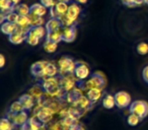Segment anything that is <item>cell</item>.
<instances>
[{"instance_id":"cell-26","label":"cell","mask_w":148,"mask_h":130,"mask_svg":"<svg viewBox=\"0 0 148 130\" xmlns=\"http://www.w3.org/2000/svg\"><path fill=\"white\" fill-rule=\"evenodd\" d=\"M44 50H45L47 53L51 54V53H54V52L57 51L58 49V44L57 43H54V42H51V41H48L46 40V42L44 43V46H43Z\"/></svg>"},{"instance_id":"cell-18","label":"cell","mask_w":148,"mask_h":130,"mask_svg":"<svg viewBox=\"0 0 148 130\" xmlns=\"http://www.w3.org/2000/svg\"><path fill=\"white\" fill-rule=\"evenodd\" d=\"M0 8H1V12L5 14L15 10V6L11 3L10 0H0Z\"/></svg>"},{"instance_id":"cell-32","label":"cell","mask_w":148,"mask_h":130,"mask_svg":"<svg viewBox=\"0 0 148 130\" xmlns=\"http://www.w3.org/2000/svg\"><path fill=\"white\" fill-rule=\"evenodd\" d=\"M136 50L140 55H146V54H148V44L145 42H141L137 45Z\"/></svg>"},{"instance_id":"cell-41","label":"cell","mask_w":148,"mask_h":130,"mask_svg":"<svg viewBox=\"0 0 148 130\" xmlns=\"http://www.w3.org/2000/svg\"><path fill=\"white\" fill-rule=\"evenodd\" d=\"M58 2H64V3H69L71 0H57Z\"/></svg>"},{"instance_id":"cell-10","label":"cell","mask_w":148,"mask_h":130,"mask_svg":"<svg viewBox=\"0 0 148 130\" xmlns=\"http://www.w3.org/2000/svg\"><path fill=\"white\" fill-rule=\"evenodd\" d=\"M77 35V28L76 25H71V27H66L62 31V37H63V41L66 43H71L75 40Z\"/></svg>"},{"instance_id":"cell-23","label":"cell","mask_w":148,"mask_h":130,"mask_svg":"<svg viewBox=\"0 0 148 130\" xmlns=\"http://www.w3.org/2000/svg\"><path fill=\"white\" fill-rule=\"evenodd\" d=\"M103 106L106 109H113L116 106L115 96L112 95H106L103 99Z\"/></svg>"},{"instance_id":"cell-2","label":"cell","mask_w":148,"mask_h":130,"mask_svg":"<svg viewBox=\"0 0 148 130\" xmlns=\"http://www.w3.org/2000/svg\"><path fill=\"white\" fill-rule=\"evenodd\" d=\"M80 12H81V8L78 6L77 3H72V4H70L67 13L60 19L62 23V25H64L65 28L74 25L75 21H77V19H78L79 15H80Z\"/></svg>"},{"instance_id":"cell-3","label":"cell","mask_w":148,"mask_h":130,"mask_svg":"<svg viewBox=\"0 0 148 130\" xmlns=\"http://www.w3.org/2000/svg\"><path fill=\"white\" fill-rule=\"evenodd\" d=\"M105 87H106V77L101 72L93 73L92 75L89 76V79H87L84 83V87L86 89H103Z\"/></svg>"},{"instance_id":"cell-35","label":"cell","mask_w":148,"mask_h":130,"mask_svg":"<svg viewBox=\"0 0 148 130\" xmlns=\"http://www.w3.org/2000/svg\"><path fill=\"white\" fill-rule=\"evenodd\" d=\"M89 100L88 98H85V97H82V96H80V97H78L76 99V101H75V104H76L77 106H79V107L81 108H85L87 105H88L89 103Z\"/></svg>"},{"instance_id":"cell-38","label":"cell","mask_w":148,"mask_h":130,"mask_svg":"<svg viewBox=\"0 0 148 130\" xmlns=\"http://www.w3.org/2000/svg\"><path fill=\"white\" fill-rule=\"evenodd\" d=\"M4 65H5V58H4V55L1 54V55H0V67L3 68Z\"/></svg>"},{"instance_id":"cell-40","label":"cell","mask_w":148,"mask_h":130,"mask_svg":"<svg viewBox=\"0 0 148 130\" xmlns=\"http://www.w3.org/2000/svg\"><path fill=\"white\" fill-rule=\"evenodd\" d=\"M76 3H80V4H85L87 2V0H75Z\"/></svg>"},{"instance_id":"cell-29","label":"cell","mask_w":148,"mask_h":130,"mask_svg":"<svg viewBox=\"0 0 148 130\" xmlns=\"http://www.w3.org/2000/svg\"><path fill=\"white\" fill-rule=\"evenodd\" d=\"M141 118L139 117V116L135 115V114H130L129 116H128L127 118V122L128 124H129L130 126H136L138 125V124L140 123V121H141Z\"/></svg>"},{"instance_id":"cell-34","label":"cell","mask_w":148,"mask_h":130,"mask_svg":"<svg viewBox=\"0 0 148 130\" xmlns=\"http://www.w3.org/2000/svg\"><path fill=\"white\" fill-rule=\"evenodd\" d=\"M18 19H19V15L17 14L15 11H12V12H9V13H7V14H5V21L16 23L17 21H18Z\"/></svg>"},{"instance_id":"cell-20","label":"cell","mask_w":148,"mask_h":130,"mask_svg":"<svg viewBox=\"0 0 148 130\" xmlns=\"http://www.w3.org/2000/svg\"><path fill=\"white\" fill-rule=\"evenodd\" d=\"M47 40L48 41L54 42V43H60L61 41H63V37H62V32L60 30L54 32H49L47 33Z\"/></svg>"},{"instance_id":"cell-11","label":"cell","mask_w":148,"mask_h":130,"mask_svg":"<svg viewBox=\"0 0 148 130\" xmlns=\"http://www.w3.org/2000/svg\"><path fill=\"white\" fill-rule=\"evenodd\" d=\"M29 34V32H25L21 29H17L15 33H13L11 36H9V42L11 44H14V45H19L23 42L27 41V36Z\"/></svg>"},{"instance_id":"cell-7","label":"cell","mask_w":148,"mask_h":130,"mask_svg":"<svg viewBox=\"0 0 148 130\" xmlns=\"http://www.w3.org/2000/svg\"><path fill=\"white\" fill-rule=\"evenodd\" d=\"M68 8H69V5H68L67 3L57 2V4H56L53 8L50 9V13H51L52 19H61L62 17L67 13Z\"/></svg>"},{"instance_id":"cell-30","label":"cell","mask_w":148,"mask_h":130,"mask_svg":"<svg viewBox=\"0 0 148 130\" xmlns=\"http://www.w3.org/2000/svg\"><path fill=\"white\" fill-rule=\"evenodd\" d=\"M21 111H25V110H23V107L21 106V104L19 101L14 102V103L10 106V109H9V112L12 113V115L19 113V112H21Z\"/></svg>"},{"instance_id":"cell-27","label":"cell","mask_w":148,"mask_h":130,"mask_svg":"<svg viewBox=\"0 0 148 130\" xmlns=\"http://www.w3.org/2000/svg\"><path fill=\"white\" fill-rule=\"evenodd\" d=\"M14 126L13 122H11L8 118H2L0 121V130H13Z\"/></svg>"},{"instance_id":"cell-4","label":"cell","mask_w":148,"mask_h":130,"mask_svg":"<svg viewBox=\"0 0 148 130\" xmlns=\"http://www.w3.org/2000/svg\"><path fill=\"white\" fill-rule=\"evenodd\" d=\"M77 62H75L73 59L69 57H62L58 61V69L61 74H72L74 73L75 69H76Z\"/></svg>"},{"instance_id":"cell-39","label":"cell","mask_w":148,"mask_h":130,"mask_svg":"<svg viewBox=\"0 0 148 130\" xmlns=\"http://www.w3.org/2000/svg\"><path fill=\"white\" fill-rule=\"evenodd\" d=\"M10 1H11V3L14 5V6H17V5L21 3V0H10Z\"/></svg>"},{"instance_id":"cell-14","label":"cell","mask_w":148,"mask_h":130,"mask_svg":"<svg viewBox=\"0 0 148 130\" xmlns=\"http://www.w3.org/2000/svg\"><path fill=\"white\" fill-rule=\"evenodd\" d=\"M21 102V106L23 107V110L25 111H29L33 108L34 106V100H33V96L31 95H23L19 98L18 100Z\"/></svg>"},{"instance_id":"cell-8","label":"cell","mask_w":148,"mask_h":130,"mask_svg":"<svg viewBox=\"0 0 148 130\" xmlns=\"http://www.w3.org/2000/svg\"><path fill=\"white\" fill-rule=\"evenodd\" d=\"M74 74L76 76L77 79L79 80H84L90 75V70H89L88 66L83 62H77L76 69L74 71Z\"/></svg>"},{"instance_id":"cell-28","label":"cell","mask_w":148,"mask_h":130,"mask_svg":"<svg viewBox=\"0 0 148 130\" xmlns=\"http://www.w3.org/2000/svg\"><path fill=\"white\" fill-rule=\"evenodd\" d=\"M21 130H39V124L35 121V119H29L25 125H23Z\"/></svg>"},{"instance_id":"cell-25","label":"cell","mask_w":148,"mask_h":130,"mask_svg":"<svg viewBox=\"0 0 148 130\" xmlns=\"http://www.w3.org/2000/svg\"><path fill=\"white\" fill-rule=\"evenodd\" d=\"M29 21H31V25L32 28H36V27H41L45 23V21H44V17H39V15H36V14H31L29 15Z\"/></svg>"},{"instance_id":"cell-24","label":"cell","mask_w":148,"mask_h":130,"mask_svg":"<svg viewBox=\"0 0 148 130\" xmlns=\"http://www.w3.org/2000/svg\"><path fill=\"white\" fill-rule=\"evenodd\" d=\"M31 32L32 34H34V35L36 36V37H38L40 40L43 39L45 36H47V29H46V27H43V25H41V27H36V28H32L31 29Z\"/></svg>"},{"instance_id":"cell-1","label":"cell","mask_w":148,"mask_h":130,"mask_svg":"<svg viewBox=\"0 0 148 130\" xmlns=\"http://www.w3.org/2000/svg\"><path fill=\"white\" fill-rule=\"evenodd\" d=\"M32 74L35 77H54L58 72L57 67L53 63L48 61H39L32 65Z\"/></svg>"},{"instance_id":"cell-36","label":"cell","mask_w":148,"mask_h":130,"mask_svg":"<svg viewBox=\"0 0 148 130\" xmlns=\"http://www.w3.org/2000/svg\"><path fill=\"white\" fill-rule=\"evenodd\" d=\"M57 0H41V3L47 8H53L56 4H57Z\"/></svg>"},{"instance_id":"cell-22","label":"cell","mask_w":148,"mask_h":130,"mask_svg":"<svg viewBox=\"0 0 148 130\" xmlns=\"http://www.w3.org/2000/svg\"><path fill=\"white\" fill-rule=\"evenodd\" d=\"M14 11L19 17H29L31 14V6H27V4H18L15 6Z\"/></svg>"},{"instance_id":"cell-5","label":"cell","mask_w":148,"mask_h":130,"mask_svg":"<svg viewBox=\"0 0 148 130\" xmlns=\"http://www.w3.org/2000/svg\"><path fill=\"white\" fill-rule=\"evenodd\" d=\"M130 112L139 116L141 119H144L148 116V103L141 100L132 102V104L130 105Z\"/></svg>"},{"instance_id":"cell-6","label":"cell","mask_w":148,"mask_h":130,"mask_svg":"<svg viewBox=\"0 0 148 130\" xmlns=\"http://www.w3.org/2000/svg\"><path fill=\"white\" fill-rule=\"evenodd\" d=\"M116 106L120 109H125L131 105V96L127 91H118L115 94Z\"/></svg>"},{"instance_id":"cell-12","label":"cell","mask_w":148,"mask_h":130,"mask_svg":"<svg viewBox=\"0 0 148 130\" xmlns=\"http://www.w3.org/2000/svg\"><path fill=\"white\" fill-rule=\"evenodd\" d=\"M12 122L15 126H23L27 122V113L25 111H21L12 116Z\"/></svg>"},{"instance_id":"cell-17","label":"cell","mask_w":148,"mask_h":130,"mask_svg":"<svg viewBox=\"0 0 148 130\" xmlns=\"http://www.w3.org/2000/svg\"><path fill=\"white\" fill-rule=\"evenodd\" d=\"M103 97V89H89L87 93V98L91 103H95Z\"/></svg>"},{"instance_id":"cell-19","label":"cell","mask_w":148,"mask_h":130,"mask_svg":"<svg viewBox=\"0 0 148 130\" xmlns=\"http://www.w3.org/2000/svg\"><path fill=\"white\" fill-rule=\"evenodd\" d=\"M62 25V23L60 19H51L49 21H47L46 23V29H47V32H54V31H58L60 30Z\"/></svg>"},{"instance_id":"cell-9","label":"cell","mask_w":148,"mask_h":130,"mask_svg":"<svg viewBox=\"0 0 148 130\" xmlns=\"http://www.w3.org/2000/svg\"><path fill=\"white\" fill-rule=\"evenodd\" d=\"M57 79L55 77H49L47 78L43 83V87L44 89H46L47 93H49L50 95L54 96V95H57L58 91H60L59 89V83H57Z\"/></svg>"},{"instance_id":"cell-15","label":"cell","mask_w":148,"mask_h":130,"mask_svg":"<svg viewBox=\"0 0 148 130\" xmlns=\"http://www.w3.org/2000/svg\"><path fill=\"white\" fill-rule=\"evenodd\" d=\"M31 13L43 17L47 13V7L44 6L42 3H35L31 6Z\"/></svg>"},{"instance_id":"cell-16","label":"cell","mask_w":148,"mask_h":130,"mask_svg":"<svg viewBox=\"0 0 148 130\" xmlns=\"http://www.w3.org/2000/svg\"><path fill=\"white\" fill-rule=\"evenodd\" d=\"M16 25L19 29L23 30V31H25V32H29L32 29L31 21H29V17H19Z\"/></svg>"},{"instance_id":"cell-13","label":"cell","mask_w":148,"mask_h":130,"mask_svg":"<svg viewBox=\"0 0 148 130\" xmlns=\"http://www.w3.org/2000/svg\"><path fill=\"white\" fill-rule=\"evenodd\" d=\"M18 29L16 23H9V21H4L3 23H1V32L5 35L11 36L13 33L16 32V30Z\"/></svg>"},{"instance_id":"cell-33","label":"cell","mask_w":148,"mask_h":130,"mask_svg":"<svg viewBox=\"0 0 148 130\" xmlns=\"http://www.w3.org/2000/svg\"><path fill=\"white\" fill-rule=\"evenodd\" d=\"M27 43L31 46H37L40 43V39L38 37H36L34 34H32L31 32H29L27 36Z\"/></svg>"},{"instance_id":"cell-31","label":"cell","mask_w":148,"mask_h":130,"mask_svg":"<svg viewBox=\"0 0 148 130\" xmlns=\"http://www.w3.org/2000/svg\"><path fill=\"white\" fill-rule=\"evenodd\" d=\"M122 3L128 7H136L143 4L144 0H122Z\"/></svg>"},{"instance_id":"cell-42","label":"cell","mask_w":148,"mask_h":130,"mask_svg":"<svg viewBox=\"0 0 148 130\" xmlns=\"http://www.w3.org/2000/svg\"><path fill=\"white\" fill-rule=\"evenodd\" d=\"M144 3H145L146 5H148V0H144Z\"/></svg>"},{"instance_id":"cell-21","label":"cell","mask_w":148,"mask_h":130,"mask_svg":"<svg viewBox=\"0 0 148 130\" xmlns=\"http://www.w3.org/2000/svg\"><path fill=\"white\" fill-rule=\"evenodd\" d=\"M75 81H76V79L74 78V76H72V74H69L66 77H64L61 83L66 91H70L74 87V85H75Z\"/></svg>"},{"instance_id":"cell-37","label":"cell","mask_w":148,"mask_h":130,"mask_svg":"<svg viewBox=\"0 0 148 130\" xmlns=\"http://www.w3.org/2000/svg\"><path fill=\"white\" fill-rule=\"evenodd\" d=\"M142 78L146 83H148V65L144 67L142 70Z\"/></svg>"}]
</instances>
